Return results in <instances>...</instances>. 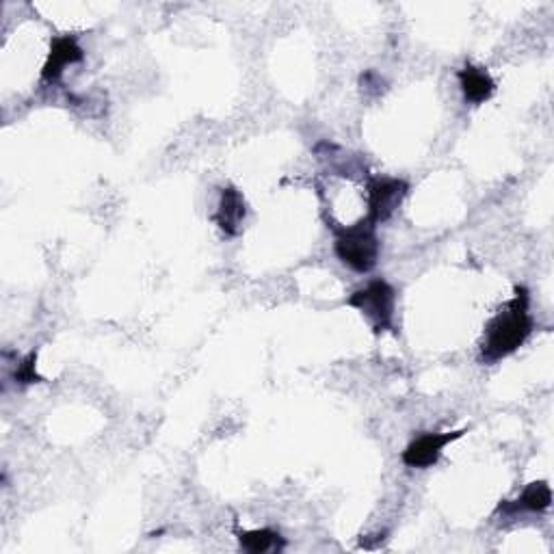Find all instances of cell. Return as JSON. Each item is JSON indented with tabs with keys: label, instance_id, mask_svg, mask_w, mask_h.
<instances>
[{
	"label": "cell",
	"instance_id": "5b68a950",
	"mask_svg": "<svg viewBox=\"0 0 554 554\" xmlns=\"http://www.w3.org/2000/svg\"><path fill=\"white\" fill-rule=\"evenodd\" d=\"M468 429H459V431H444V433H422L416 440L407 444L403 451L401 459L407 468H416V470H427L435 466L440 461L444 448L448 444H453L455 440L464 438Z\"/></svg>",
	"mask_w": 554,
	"mask_h": 554
},
{
	"label": "cell",
	"instance_id": "ba28073f",
	"mask_svg": "<svg viewBox=\"0 0 554 554\" xmlns=\"http://www.w3.org/2000/svg\"><path fill=\"white\" fill-rule=\"evenodd\" d=\"M457 78H459L461 94H464L466 102L470 104H483L494 96L496 91L494 78L485 68H479V65L468 63L466 68H461L457 72Z\"/></svg>",
	"mask_w": 554,
	"mask_h": 554
},
{
	"label": "cell",
	"instance_id": "30bf717a",
	"mask_svg": "<svg viewBox=\"0 0 554 554\" xmlns=\"http://www.w3.org/2000/svg\"><path fill=\"white\" fill-rule=\"evenodd\" d=\"M239 535V544L243 550L252 554H265L271 550H282L284 539L282 535L273 529H260V531H236Z\"/></svg>",
	"mask_w": 554,
	"mask_h": 554
},
{
	"label": "cell",
	"instance_id": "8992f818",
	"mask_svg": "<svg viewBox=\"0 0 554 554\" xmlns=\"http://www.w3.org/2000/svg\"><path fill=\"white\" fill-rule=\"evenodd\" d=\"M85 59V50L78 46L76 37L72 35H59L52 39L48 59L44 63L42 78L46 83H57L63 76L65 68L74 63H81Z\"/></svg>",
	"mask_w": 554,
	"mask_h": 554
},
{
	"label": "cell",
	"instance_id": "9c48e42d",
	"mask_svg": "<svg viewBox=\"0 0 554 554\" xmlns=\"http://www.w3.org/2000/svg\"><path fill=\"white\" fill-rule=\"evenodd\" d=\"M550 505H552L550 485L546 481H535L531 485H526L516 500H505V503L498 507V511L500 513H520V511L539 513V511H546Z\"/></svg>",
	"mask_w": 554,
	"mask_h": 554
},
{
	"label": "cell",
	"instance_id": "6da1fadb",
	"mask_svg": "<svg viewBox=\"0 0 554 554\" xmlns=\"http://www.w3.org/2000/svg\"><path fill=\"white\" fill-rule=\"evenodd\" d=\"M513 299L500 308L492 321L485 325V334L481 340V355L483 364H496L516 353L529 336L533 334V319L529 312V290L526 286L513 288Z\"/></svg>",
	"mask_w": 554,
	"mask_h": 554
},
{
	"label": "cell",
	"instance_id": "8fae6325",
	"mask_svg": "<svg viewBox=\"0 0 554 554\" xmlns=\"http://www.w3.org/2000/svg\"><path fill=\"white\" fill-rule=\"evenodd\" d=\"M13 379L18 381V384L22 386H29V384H39V381H44L42 377L37 375V351H31L26 358L18 364L16 373H13Z\"/></svg>",
	"mask_w": 554,
	"mask_h": 554
},
{
	"label": "cell",
	"instance_id": "7a4b0ae2",
	"mask_svg": "<svg viewBox=\"0 0 554 554\" xmlns=\"http://www.w3.org/2000/svg\"><path fill=\"white\" fill-rule=\"evenodd\" d=\"M334 252L342 265L355 273H371L381 252L377 226L364 219L355 226L334 228Z\"/></svg>",
	"mask_w": 554,
	"mask_h": 554
},
{
	"label": "cell",
	"instance_id": "3957f363",
	"mask_svg": "<svg viewBox=\"0 0 554 554\" xmlns=\"http://www.w3.org/2000/svg\"><path fill=\"white\" fill-rule=\"evenodd\" d=\"M349 308L358 310L375 334H384L394 327L397 312V290L386 280H371L366 286L353 290L345 299Z\"/></svg>",
	"mask_w": 554,
	"mask_h": 554
},
{
	"label": "cell",
	"instance_id": "52a82bcc",
	"mask_svg": "<svg viewBox=\"0 0 554 554\" xmlns=\"http://www.w3.org/2000/svg\"><path fill=\"white\" fill-rule=\"evenodd\" d=\"M245 219H247V202L243 193L236 187L221 189L219 206L215 213V223L219 226V230L228 236H239Z\"/></svg>",
	"mask_w": 554,
	"mask_h": 554
},
{
	"label": "cell",
	"instance_id": "277c9868",
	"mask_svg": "<svg viewBox=\"0 0 554 554\" xmlns=\"http://www.w3.org/2000/svg\"><path fill=\"white\" fill-rule=\"evenodd\" d=\"M366 191V221H371L373 226H379V223H386L388 219H392V215L401 208L407 193H410V182H405L401 178L375 176L368 180Z\"/></svg>",
	"mask_w": 554,
	"mask_h": 554
}]
</instances>
